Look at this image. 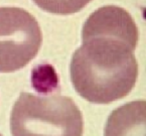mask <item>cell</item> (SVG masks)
I'll return each instance as SVG.
<instances>
[{
    "instance_id": "6da1fadb",
    "label": "cell",
    "mask_w": 146,
    "mask_h": 136,
    "mask_svg": "<svg viewBox=\"0 0 146 136\" xmlns=\"http://www.w3.org/2000/svg\"><path fill=\"white\" fill-rule=\"evenodd\" d=\"M82 39L70 65L76 92L94 104H110L129 95L138 77L135 45L108 35H88Z\"/></svg>"
},
{
    "instance_id": "5b68a950",
    "label": "cell",
    "mask_w": 146,
    "mask_h": 136,
    "mask_svg": "<svg viewBox=\"0 0 146 136\" xmlns=\"http://www.w3.org/2000/svg\"><path fill=\"white\" fill-rule=\"evenodd\" d=\"M37 6L52 14L69 15L79 12L92 0H32Z\"/></svg>"
},
{
    "instance_id": "7a4b0ae2",
    "label": "cell",
    "mask_w": 146,
    "mask_h": 136,
    "mask_svg": "<svg viewBox=\"0 0 146 136\" xmlns=\"http://www.w3.org/2000/svg\"><path fill=\"white\" fill-rule=\"evenodd\" d=\"M10 130L15 136H81L84 119L71 98L23 92L11 111Z\"/></svg>"
},
{
    "instance_id": "277c9868",
    "label": "cell",
    "mask_w": 146,
    "mask_h": 136,
    "mask_svg": "<svg viewBox=\"0 0 146 136\" xmlns=\"http://www.w3.org/2000/svg\"><path fill=\"white\" fill-rule=\"evenodd\" d=\"M108 35L129 41L137 46L139 31L131 14L117 5H105L92 13L85 21L82 36Z\"/></svg>"
},
{
    "instance_id": "3957f363",
    "label": "cell",
    "mask_w": 146,
    "mask_h": 136,
    "mask_svg": "<svg viewBox=\"0 0 146 136\" xmlns=\"http://www.w3.org/2000/svg\"><path fill=\"white\" fill-rule=\"evenodd\" d=\"M42 43L37 20L19 7H0V73H13L36 56Z\"/></svg>"
}]
</instances>
